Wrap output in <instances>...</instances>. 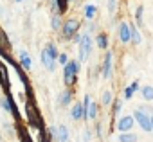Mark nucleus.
<instances>
[{
    "instance_id": "nucleus-1",
    "label": "nucleus",
    "mask_w": 153,
    "mask_h": 142,
    "mask_svg": "<svg viewBox=\"0 0 153 142\" xmlns=\"http://www.w3.org/2000/svg\"><path fill=\"white\" fill-rule=\"evenodd\" d=\"M79 72V63L76 59H68L67 65H63V81L67 87H72L76 83V76Z\"/></svg>"
},
{
    "instance_id": "nucleus-2",
    "label": "nucleus",
    "mask_w": 153,
    "mask_h": 142,
    "mask_svg": "<svg viewBox=\"0 0 153 142\" xmlns=\"http://www.w3.org/2000/svg\"><path fill=\"white\" fill-rule=\"evenodd\" d=\"M133 119L137 121V124L144 129V131H153V124H151V115L149 113H146V112H142V110H135L133 112Z\"/></svg>"
},
{
    "instance_id": "nucleus-3",
    "label": "nucleus",
    "mask_w": 153,
    "mask_h": 142,
    "mask_svg": "<svg viewBox=\"0 0 153 142\" xmlns=\"http://www.w3.org/2000/svg\"><path fill=\"white\" fill-rule=\"evenodd\" d=\"M92 43L94 41H92V38L88 34H83L79 38V61H85L88 58V54L92 50Z\"/></svg>"
},
{
    "instance_id": "nucleus-4",
    "label": "nucleus",
    "mask_w": 153,
    "mask_h": 142,
    "mask_svg": "<svg viewBox=\"0 0 153 142\" xmlns=\"http://www.w3.org/2000/svg\"><path fill=\"white\" fill-rule=\"evenodd\" d=\"M25 112H27V119H29V124L34 126V128H42V121H40V113L36 110V106L29 101L25 104Z\"/></svg>"
},
{
    "instance_id": "nucleus-5",
    "label": "nucleus",
    "mask_w": 153,
    "mask_h": 142,
    "mask_svg": "<svg viewBox=\"0 0 153 142\" xmlns=\"http://www.w3.org/2000/svg\"><path fill=\"white\" fill-rule=\"evenodd\" d=\"M78 29H79V22H78V20H67V22L61 25L63 38L70 40L72 36H76V34H78Z\"/></svg>"
},
{
    "instance_id": "nucleus-6",
    "label": "nucleus",
    "mask_w": 153,
    "mask_h": 142,
    "mask_svg": "<svg viewBox=\"0 0 153 142\" xmlns=\"http://www.w3.org/2000/svg\"><path fill=\"white\" fill-rule=\"evenodd\" d=\"M133 122H135L133 115H124V117H121V119H119V122H117V129H119L121 133L130 131V129L133 128Z\"/></svg>"
},
{
    "instance_id": "nucleus-7",
    "label": "nucleus",
    "mask_w": 153,
    "mask_h": 142,
    "mask_svg": "<svg viewBox=\"0 0 153 142\" xmlns=\"http://www.w3.org/2000/svg\"><path fill=\"white\" fill-rule=\"evenodd\" d=\"M112 52H106V56H105V61H103V68H101V72H103V78L105 79H108L110 76H112Z\"/></svg>"
},
{
    "instance_id": "nucleus-8",
    "label": "nucleus",
    "mask_w": 153,
    "mask_h": 142,
    "mask_svg": "<svg viewBox=\"0 0 153 142\" xmlns=\"http://www.w3.org/2000/svg\"><path fill=\"white\" fill-rule=\"evenodd\" d=\"M42 63H43V67H45L47 70H54V67H56V59L49 54L47 49L42 50Z\"/></svg>"
},
{
    "instance_id": "nucleus-9",
    "label": "nucleus",
    "mask_w": 153,
    "mask_h": 142,
    "mask_svg": "<svg viewBox=\"0 0 153 142\" xmlns=\"http://www.w3.org/2000/svg\"><path fill=\"white\" fill-rule=\"evenodd\" d=\"M119 38L123 43H131V33H130V25L128 24H121L119 25Z\"/></svg>"
},
{
    "instance_id": "nucleus-10",
    "label": "nucleus",
    "mask_w": 153,
    "mask_h": 142,
    "mask_svg": "<svg viewBox=\"0 0 153 142\" xmlns=\"http://www.w3.org/2000/svg\"><path fill=\"white\" fill-rule=\"evenodd\" d=\"M0 83H2L6 92H9V72L4 63H0Z\"/></svg>"
},
{
    "instance_id": "nucleus-11",
    "label": "nucleus",
    "mask_w": 153,
    "mask_h": 142,
    "mask_svg": "<svg viewBox=\"0 0 153 142\" xmlns=\"http://www.w3.org/2000/svg\"><path fill=\"white\" fill-rule=\"evenodd\" d=\"M20 65H22L24 70H29V68H31L33 61H31V56H29L27 50H20Z\"/></svg>"
},
{
    "instance_id": "nucleus-12",
    "label": "nucleus",
    "mask_w": 153,
    "mask_h": 142,
    "mask_svg": "<svg viewBox=\"0 0 153 142\" xmlns=\"http://www.w3.org/2000/svg\"><path fill=\"white\" fill-rule=\"evenodd\" d=\"M72 119L74 121H79V119H83V104L81 103H76L74 106H72Z\"/></svg>"
},
{
    "instance_id": "nucleus-13",
    "label": "nucleus",
    "mask_w": 153,
    "mask_h": 142,
    "mask_svg": "<svg viewBox=\"0 0 153 142\" xmlns=\"http://www.w3.org/2000/svg\"><path fill=\"white\" fill-rule=\"evenodd\" d=\"M56 138L59 142H68V129H67V126H59L56 129Z\"/></svg>"
},
{
    "instance_id": "nucleus-14",
    "label": "nucleus",
    "mask_w": 153,
    "mask_h": 142,
    "mask_svg": "<svg viewBox=\"0 0 153 142\" xmlns=\"http://www.w3.org/2000/svg\"><path fill=\"white\" fill-rule=\"evenodd\" d=\"M137 140H139V137L131 131H124L119 135V142H137Z\"/></svg>"
},
{
    "instance_id": "nucleus-15",
    "label": "nucleus",
    "mask_w": 153,
    "mask_h": 142,
    "mask_svg": "<svg viewBox=\"0 0 153 142\" xmlns=\"http://www.w3.org/2000/svg\"><path fill=\"white\" fill-rule=\"evenodd\" d=\"M137 90H139V83H137V81H133L130 87H126V90H124V99H128V101H130Z\"/></svg>"
},
{
    "instance_id": "nucleus-16",
    "label": "nucleus",
    "mask_w": 153,
    "mask_h": 142,
    "mask_svg": "<svg viewBox=\"0 0 153 142\" xmlns=\"http://www.w3.org/2000/svg\"><path fill=\"white\" fill-rule=\"evenodd\" d=\"M130 33H131V43L139 45V43L142 41V38H140V33H139V29H137L135 25H131V24H130Z\"/></svg>"
},
{
    "instance_id": "nucleus-17",
    "label": "nucleus",
    "mask_w": 153,
    "mask_h": 142,
    "mask_svg": "<svg viewBox=\"0 0 153 142\" xmlns=\"http://www.w3.org/2000/svg\"><path fill=\"white\" fill-rule=\"evenodd\" d=\"M140 94H142V99L144 101H153V87H149V85L142 87L140 88Z\"/></svg>"
},
{
    "instance_id": "nucleus-18",
    "label": "nucleus",
    "mask_w": 153,
    "mask_h": 142,
    "mask_svg": "<svg viewBox=\"0 0 153 142\" xmlns=\"http://www.w3.org/2000/svg\"><path fill=\"white\" fill-rule=\"evenodd\" d=\"M96 45L99 47V49H108V36L106 34H97V38H96Z\"/></svg>"
},
{
    "instance_id": "nucleus-19",
    "label": "nucleus",
    "mask_w": 153,
    "mask_h": 142,
    "mask_svg": "<svg viewBox=\"0 0 153 142\" xmlns=\"http://www.w3.org/2000/svg\"><path fill=\"white\" fill-rule=\"evenodd\" d=\"M70 101H72V92H70V90H65V92L59 95V104H61V106H68Z\"/></svg>"
},
{
    "instance_id": "nucleus-20",
    "label": "nucleus",
    "mask_w": 153,
    "mask_h": 142,
    "mask_svg": "<svg viewBox=\"0 0 153 142\" xmlns=\"http://www.w3.org/2000/svg\"><path fill=\"white\" fill-rule=\"evenodd\" d=\"M96 6H92V4H88V6H85V18H88V20H92L94 16H96Z\"/></svg>"
},
{
    "instance_id": "nucleus-21",
    "label": "nucleus",
    "mask_w": 153,
    "mask_h": 142,
    "mask_svg": "<svg viewBox=\"0 0 153 142\" xmlns=\"http://www.w3.org/2000/svg\"><path fill=\"white\" fill-rule=\"evenodd\" d=\"M51 27H52V31L61 29V20H59V15H54V16H52V20H51Z\"/></svg>"
},
{
    "instance_id": "nucleus-22",
    "label": "nucleus",
    "mask_w": 153,
    "mask_h": 142,
    "mask_svg": "<svg viewBox=\"0 0 153 142\" xmlns=\"http://www.w3.org/2000/svg\"><path fill=\"white\" fill-rule=\"evenodd\" d=\"M96 117H97V104L90 103V106H88V119H96Z\"/></svg>"
},
{
    "instance_id": "nucleus-23",
    "label": "nucleus",
    "mask_w": 153,
    "mask_h": 142,
    "mask_svg": "<svg viewBox=\"0 0 153 142\" xmlns=\"http://www.w3.org/2000/svg\"><path fill=\"white\" fill-rule=\"evenodd\" d=\"M142 11H144V7H142V6H139V7H137V11H135V20H137V25H139V27L142 25Z\"/></svg>"
},
{
    "instance_id": "nucleus-24",
    "label": "nucleus",
    "mask_w": 153,
    "mask_h": 142,
    "mask_svg": "<svg viewBox=\"0 0 153 142\" xmlns=\"http://www.w3.org/2000/svg\"><path fill=\"white\" fill-rule=\"evenodd\" d=\"M47 50H49V54L54 58V59H58V50H56V47H54V43H47V47H45Z\"/></svg>"
},
{
    "instance_id": "nucleus-25",
    "label": "nucleus",
    "mask_w": 153,
    "mask_h": 142,
    "mask_svg": "<svg viewBox=\"0 0 153 142\" xmlns=\"http://www.w3.org/2000/svg\"><path fill=\"white\" fill-rule=\"evenodd\" d=\"M101 99H103V104H106V106H108V104L112 103V92H108V90H106V92H103V97H101Z\"/></svg>"
},
{
    "instance_id": "nucleus-26",
    "label": "nucleus",
    "mask_w": 153,
    "mask_h": 142,
    "mask_svg": "<svg viewBox=\"0 0 153 142\" xmlns=\"http://www.w3.org/2000/svg\"><path fill=\"white\" fill-rule=\"evenodd\" d=\"M67 2H68V0H56L59 13H65V11H67Z\"/></svg>"
},
{
    "instance_id": "nucleus-27",
    "label": "nucleus",
    "mask_w": 153,
    "mask_h": 142,
    "mask_svg": "<svg viewBox=\"0 0 153 142\" xmlns=\"http://www.w3.org/2000/svg\"><path fill=\"white\" fill-rule=\"evenodd\" d=\"M115 7H117V0H108V11H110V13H114V11H115Z\"/></svg>"
},
{
    "instance_id": "nucleus-28",
    "label": "nucleus",
    "mask_w": 153,
    "mask_h": 142,
    "mask_svg": "<svg viewBox=\"0 0 153 142\" xmlns=\"http://www.w3.org/2000/svg\"><path fill=\"white\" fill-rule=\"evenodd\" d=\"M58 61H59L61 65H67V63H68V56H67V54H59V56H58Z\"/></svg>"
},
{
    "instance_id": "nucleus-29",
    "label": "nucleus",
    "mask_w": 153,
    "mask_h": 142,
    "mask_svg": "<svg viewBox=\"0 0 153 142\" xmlns=\"http://www.w3.org/2000/svg\"><path fill=\"white\" fill-rule=\"evenodd\" d=\"M119 112H121V101L115 99V104H114V115H117Z\"/></svg>"
},
{
    "instance_id": "nucleus-30",
    "label": "nucleus",
    "mask_w": 153,
    "mask_h": 142,
    "mask_svg": "<svg viewBox=\"0 0 153 142\" xmlns=\"http://www.w3.org/2000/svg\"><path fill=\"white\" fill-rule=\"evenodd\" d=\"M83 140H85V142L90 140V131H88V129H85V133H83Z\"/></svg>"
},
{
    "instance_id": "nucleus-31",
    "label": "nucleus",
    "mask_w": 153,
    "mask_h": 142,
    "mask_svg": "<svg viewBox=\"0 0 153 142\" xmlns=\"http://www.w3.org/2000/svg\"><path fill=\"white\" fill-rule=\"evenodd\" d=\"M151 124H153V113H151Z\"/></svg>"
},
{
    "instance_id": "nucleus-32",
    "label": "nucleus",
    "mask_w": 153,
    "mask_h": 142,
    "mask_svg": "<svg viewBox=\"0 0 153 142\" xmlns=\"http://www.w3.org/2000/svg\"><path fill=\"white\" fill-rule=\"evenodd\" d=\"M15 2H22V0H15Z\"/></svg>"
},
{
    "instance_id": "nucleus-33",
    "label": "nucleus",
    "mask_w": 153,
    "mask_h": 142,
    "mask_svg": "<svg viewBox=\"0 0 153 142\" xmlns=\"http://www.w3.org/2000/svg\"><path fill=\"white\" fill-rule=\"evenodd\" d=\"M68 2H74V0H68Z\"/></svg>"
},
{
    "instance_id": "nucleus-34",
    "label": "nucleus",
    "mask_w": 153,
    "mask_h": 142,
    "mask_svg": "<svg viewBox=\"0 0 153 142\" xmlns=\"http://www.w3.org/2000/svg\"><path fill=\"white\" fill-rule=\"evenodd\" d=\"M0 137H2V133H0Z\"/></svg>"
}]
</instances>
